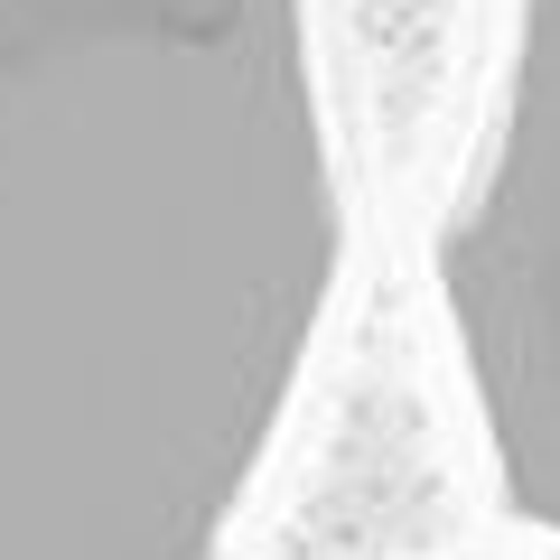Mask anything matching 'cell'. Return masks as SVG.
<instances>
[{
    "label": "cell",
    "mask_w": 560,
    "mask_h": 560,
    "mask_svg": "<svg viewBox=\"0 0 560 560\" xmlns=\"http://www.w3.org/2000/svg\"><path fill=\"white\" fill-rule=\"evenodd\" d=\"M440 308L504 504L560 541V0H514L495 113L440 224Z\"/></svg>",
    "instance_id": "7a4b0ae2"
},
{
    "label": "cell",
    "mask_w": 560,
    "mask_h": 560,
    "mask_svg": "<svg viewBox=\"0 0 560 560\" xmlns=\"http://www.w3.org/2000/svg\"><path fill=\"white\" fill-rule=\"evenodd\" d=\"M337 280L308 0H0V560H224Z\"/></svg>",
    "instance_id": "6da1fadb"
}]
</instances>
